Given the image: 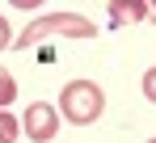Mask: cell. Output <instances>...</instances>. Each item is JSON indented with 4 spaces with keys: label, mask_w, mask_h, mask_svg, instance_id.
<instances>
[{
    "label": "cell",
    "mask_w": 156,
    "mask_h": 143,
    "mask_svg": "<svg viewBox=\"0 0 156 143\" xmlns=\"http://www.w3.org/2000/svg\"><path fill=\"white\" fill-rule=\"evenodd\" d=\"M97 30L93 21H84L80 13H47V17H38V21H30L21 34H17V51L34 47V42H42V38H93Z\"/></svg>",
    "instance_id": "obj_2"
},
{
    "label": "cell",
    "mask_w": 156,
    "mask_h": 143,
    "mask_svg": "<svg viewBox=\"0 0 156 143\" xmlns=\"http://www.w3.org/2000/svg\"><path fill=\"white\" fill-rule=\"evenodd\" d=\"M13 42V30H9V21H4V13H0V51Z\"/></svg>",
    "instance_id": "obj_8"
},
{
    "label": "cell",
    "mask_w": 156,
    "mask_h": 143,
    "mask_svg": "<svg viewBox=\"0 0 156 143\" xmlns=\"http://www.w3.org/2000/svg\"><path fill=\"white\" fill-rule=\"evenodd\" d=\"M13 101H17V80H13V72H9V68H0V110L13 105Z\"/></svg>",
    "instance_id": "obj_6"
},
{
    "label": "cell",
    "mask_w": 156,
    "mask_h": 143,
    "mask_svg": "<svg viewBox=\"0 0 156 143\" xmlns=\"http://www.w3.org/2000/svg\"><path fill=\"white\" fill-rule=\"evenodd\" d=\"M17 139H21V122L9 110H0V143H17Z\"/></svg>",
    "instance_id": "obj_5"
},
{
    "label": "cell",
    "mask_w": 156,
    "mask_h": 143,
    "mask_svg": "<svg viewBox=\"0 0 156 143\" xmlns=\"http://www.w3.org/2000/svg\"><path fill=\"white\" fill-rule=\"evenodd\" d=\"M148 13H152V21H156V0H152V4H148Z\"/></svg>",
    "instance_id": "obj_9"
},
{
    "label": "cell",
    "mask_w": 156,
    "mask_h": 143,
    "mask_svg": "<svg viewBox=\"0 0 156 143\" xmlns=\"http://www.w3.org/2000/svg\"><path fill=\"white\" fill-rule=\"evenodd\" d=\"M144 97L156 105V68H148V72H144Z\"/></svg>",
    "instance_id": "obj_7"
},
{
    "label": "cell",
    "mask_w": 156,
    "mask_h": 143,
    "mask_svg": "<svg viewBox=\"0 0 156 143\" xmlns=\"http://www.w3.org/2000/svg\"><path fill=\"white\" fill-rule=\"evenodd\" d=\"M21 122V131H26L30 143H51L55 135H59V110H55L51 101H34V105H26V118Z\"/></svg>",
    "instance_id": "obj_3"
},
{
    "label": "cell",
    "mask_w": 156,
    "mask_h": 143,
    "mask_svg": "<svg viewBox=\"0 0 156 143\" xmlns=\"http://www.w3.org/2000/svg\"><path fill=\"white\" fill-rule=\"evenodd\" d=\"M148 143H156V139H148Z\"/></svg>",
    "instance_id": "obj_10"
},
{
    "label": "cell",
    "mask_w": 156,
    "mask_h": 143,
    "mask_svg": "<svg viewBox=\"0 0 156 143\" xmlns=\"http://www.w3.org/2000/svg\"><path fill=\"white\" fill-rule=\"evenodd\" d=\"M105 110V93L97 80H72V84H63V93H59V114L72 122V126H89V122H97Z\"/></svg>",
    "instance_id": "obj_1"
},
{
    "label": "cell",
    "mask_w": 156,
    "mask_h": 143,
    "mask_svg": "<svg viewBox=\"0 0 156 143\" xmlns=\"http://www.w3.org/2000/svg\"><path fill=\"white\" fill-rule=\"evenodd\" d=\"M144 17H148V4L144 0H127V4L114 0L110 4V21L114 25H135V21H144Z\"/></svg>",
    "instance_id": "obj_4"
}]
</instances>
